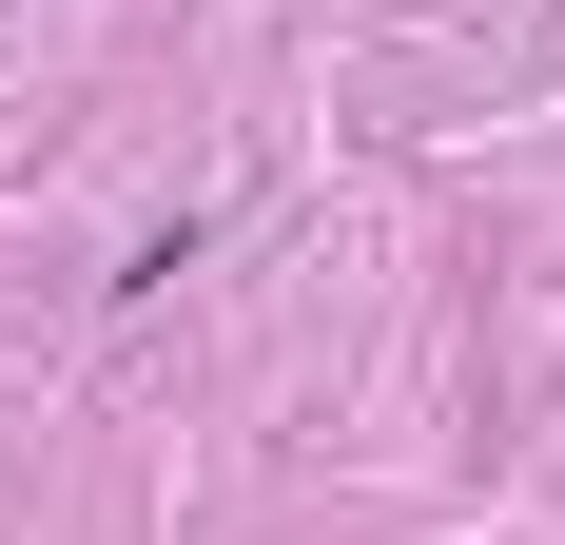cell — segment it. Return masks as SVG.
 <instances>
[]
</instances>
